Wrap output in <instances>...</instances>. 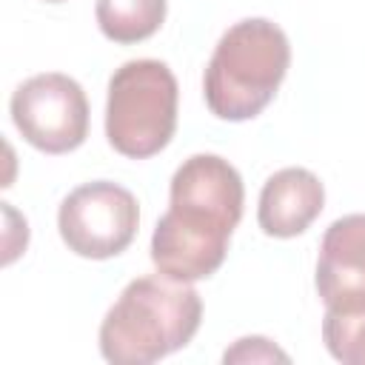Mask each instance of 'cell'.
<instances>
[{
    "mask_svg": "<svg viewBox=\"0 0 365 365\" xmlns=\"http://www.w3.org/2000/svg\"><path fill=\"white\" fill-rule=\"evenodd\" d=\"M168 197V211L151 237V259L171 279H208L225 262L231 231L242 217V177L217 154H194L174 171Z\"/></svg>",
    "mask_w": 365,
    "mask_h": 365,
    "instance_id": "cell-1",
    "label": "cell"
},
{
    "mask_svg": "<svg viewBox=\"0 0 365 365\" xmlns=\"http://www.w3.org/2000/svg\"><path fill=\"white\" fill-rule=\"evenodd\" d=\"M202 319L191 282L165 274L131 279L100 325V354L114 365H151L185 348Z\"/></svg>",
    "mask_w": 365,
    "mask_h": 365,
    "instance_id": "cell-2",
    "label": "cell"
},
{
    "mask_svg": "<svg viewBox=\"0 0 365 365\" xmlns=\"http://www.w3.org/2000/svg\"><path fill=\"white\" fill-rule=\"evenodd\" d=\"M288 66L291 46L277 23L265 17L240 20L220 37L208 60L205 106L220 120H251L274 100Z\"/></svg>",
    "mask_w": 365,
    "mask_h": 365,
    "instance_id": "cell-3",
    "label": "cell"
},
{
    "mask_svg": "<svg viewBox=\"0 0 365 365\" xmlns=\"http://www.w3.org/2000/svg\"><path fill=\"white\" fill-rule=\"evenodd\" d=\"M177 77L160 60L123 63L108 80L106 137L111 148L131 160L160 154L177 128Z\"/></svg>",
    "mask_w": 365,
    "mask_h": 365,
    "instance_id": "cell-4",
    "label": "cell"
},
{
    "mask_svg": "<svg viewBox=\"0 0 365 365\" xmlns=\"http://www.w3.org/2000/svg\"><path fill=\"white\" fill-rule=\"evenodd\" d=\"M140 225L137 197L108 180L74 188L57 211V228L68 251L86 259H108L123 254Z\"/></svg>",
    "mask_w": 365,
    "mask_h": 365,
    "instance_id": "cell-5",
    "label": "cell"
},
{
    "mask_svg": "<svg viewBox=\"0 0 365 365\" xmlns=\"http://www.w3.org/2000/svg\"><path fill=\"white\" fill-rule=\"evenodd\" d=\"M11 120L37 151L68 154L88 134V100L83 86L68 74H34L14 88Z\"/></svg>",
    "mask_w": 365,
    "mask_h": 365,
    "instance_id": "cell-6",
    "label": "cell"
},
{
    "mask_svg": "<svg viewBox=\"0 0 365 365\" xmlns=\"http://www.w3.org/2000/svg\"><path fill=\"white\" fill-rule=\"evenodd\" d=\"M314 285L331 311L365 308V214L339 217L325 228Z\"/></svg>",
    "mask_w": 365,
    "mask_h": 365,
    "instance_id": "cell-7",
    "label": "cell"
},
{
    "mask_svg": "<svg viewBox=\"0 0 365 365\" xmlns=\"http://www.w3.org/2000/svg\"><path fill=\"white\" fill-rule=\"evenodd\" d=\"M325 205V188L319 177L308 168H282L271 174L259 191L257 220L268 237H297L302 234Z\"/></svg>",
    "mask_w": 365,
    "mask_h": 365,
    "instance_id": "cell-8",
    "label": "cell"
},
{
    "mask_svg": "<svg viewBox=\"0 0 365 365\" xmlns=\"http://www.w3.org/2000/svg\"><path fill=\"white\" fill-rule=\"evenodd\" d=\"M100 31L120 46L148 40L165 20V0H97Z\"/></svg>",
    "mask_w": 365,
    "mask_h": 365,
    "instance_id": "cell-9",
    "label": "cell"
},
{
    "mask_svg": "<svg viewBox=\"0 0 365 365\" xmlns=\"http://www.w3.org/2000/svg\"><path fill=\"white\" fill-rule=\"evenodd\" d=\"M322 339L328 354L342 365H365V308L331 311L325 308Z\"/></svg>",
    "mask_w": 365,
    "mask_h": 365,
    "instance_id": "cell-10",
    "label": "cell"
},
{
    "mask_svg": "<svg viewBox=\"0 0 365 365\" xmlns=\"http://www.w3.org/2000/svg\"><path fill=\"white\" fill-rule=\"evenodd\" d=\"M222 362H291V356L265 336H242L222 354Z\"/></svg>",
    "mask_w": 365,
    "mask_h": 365,
    "instance_id": "cell-11",
    "label": "cell"
},
{
    "mask_svg": "<svg viewBox=\"0 0 365 365\" xmlns=\"http://www.w3.org/2000/svg\"><path fill=\"white\" fill-rule=\"evenodd\" d=\"M46 3H63V0H46Z\"/></svg>",
    "mask_w": 365,
    "mask_h": 365,
    "instance_id": "cell-12",
    "label": "cell"
}]
</instances>
